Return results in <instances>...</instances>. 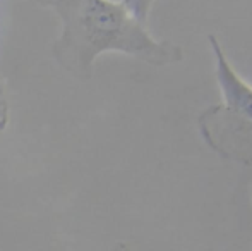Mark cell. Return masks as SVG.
I'll return each instance as SVG.
<instances>
[{"label":"cell","mask_w":252,"mask_h":251,"mask_svg":"<svg viewBox=\"0 0 252 251\" xmlns=\"http://www.w3.org/2000/svg\"><path fill=\"white\" fill-rule=\"evenodd\" d=\"M55 12L60 35L52 57L79 81L93 76L96 59L108 52L129 55L150 66H170L184 59L182 48L150 35L122 0H36Z\"/></svg>","instance_id":"6da1fadb"},{"label":"cell","mask_w":252,"mask_h":251,"mask_svg":"<svg viewBox=\"0 0 252 251\" xmlns=\"http://www.w3.org/2000/svg\"><path fill=\"white\" fill-rule=\"evenodd\" d=\"M7 121H9V107L7 105H0V131L5 127Z\"/></svg>","instance_id":"277c9868"},{"label":"cell","mask_w":252,"mask_h":251,"mask_svg":"<svg viewBox=\"0 0 252 251\" xmlns=\"http://www.w3.org/2000/svg\"><path fill=\"white\" fill-rule=\"evenodd\" d=\"M208 43L215 55L221 104L201 112L197 129L204 143L220 157L252 165V86L233 69L215 35H209Z\"/></svg>","instance_id":"7a4b0ae2"},{"label":"cell","mask_w":252,"mask_h":251,"mask_svg":"<svg viewBox=\"0 0 252 251\" xmlns=\"http://www.w3.org/2000/svg\"><path fill=\"white\" fill-rule=\"evenodd\" d=\"M0 105H7L5 97H3V90H2V84H0Z\"/></svg>","instance_id":"5b68a950"},{"label":"cell","mask_w":252,"mask_h":251,"mask_svg":"<svg viewBox=\"0 0 252 251\" xmlns=\"http://www.w3.org/2000/svg\"><path fill=\"white\" fill-rule=\"evenodd\" d=\"M122 2L129 7V10L137 17V19L146 23L148 16H150V12H151L156 0H122Z\"/></svg>","instance_id":"3957f363"}]
</instances>
